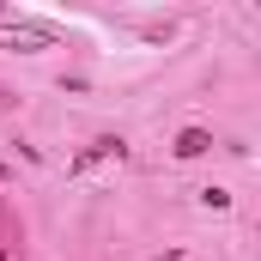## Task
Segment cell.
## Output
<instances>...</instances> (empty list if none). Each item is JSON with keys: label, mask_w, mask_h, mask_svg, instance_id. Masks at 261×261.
Wrapping results in <instances>:
<instances>
[{"label": "cell", "mask_w": 261, "mask_h": 261, "mask_svg": "<svg viewBox=\"0 0 261 261\" xmlns=\"http://www.w3.org/2000/svg\"><path fill=\"white\" fill-rule=\"evenodd\" d=\"M0 37H6L12 49H43V43H55L61 31H55V24H6Z\"/></svg>", "instance_id": "cell-1"}, {"label": "cell", "mask_w": 261, "mask_h": 261, "mask_svg": "<svg viewBox=\"0 0 261 261\" xmlns=\"http://www.w3.org/2000/svg\"><path fill=\"white\" fill-rule=\"evenodd\" d=\"M206 146H213V134H206V128H189V134H176V158H200Z\"/></svg>", "instance_id": "cell-2"}, {"label": "cell", "mask_w": 261, "mask_h": 261, "mask_svg": "<svg viewBox=\"0 0 261 261\" xmlns=\"http://www.w3.org/2000/svg\"><path fill=\"white\" fill-rule=\"evenodd\" d=\"M200 200H206L213 213H225V206H231V195H225V189H200Z\"/></svg>", "instance_id": "cell-3"}, {"label": "cell", "mask_w": 261, "mask_h": 261, "mask_svg": "<svg viewBox=\"0 0 261 261\" xmlns=\"http://www.w3.org/2000/svg\"><path fill=\"white\" fill-rule=\"evenodd\" d=\"M0 176H6V164H0Z\"/></svg>", "instance_id": "cell-4"}, {"label": "cell", "mask_w": 261, "mask_h": 261, "mask_svg": "<svg viewBox=\"0 0 261 261\" xmlns=\"http://www.w3.org/2000/svg\"><path fill=\"white\" fill-rule=\"evenodd\" d=\"M0 261H6V255H0Z\"/></svg>", "instance_id": "cell-5"}]
</instances>
